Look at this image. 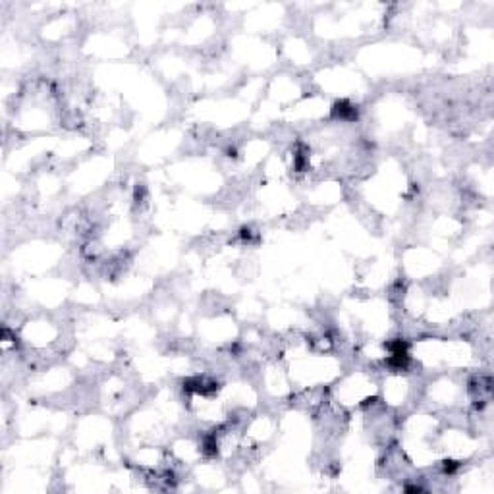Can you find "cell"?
<instances>
[{"mask_svg":"<svg viewBox=\"0 0 494 494\" xmlns=\"http://www.w3.org/2000/svg\"><path fill=\"white\" fill-rule=\"evenodd\" d=\"M334 114H336L340 120H353V118L357 116V110H355L351 104H347V102H338V104L334 106Z\"/></svg>","mask_w":494,"mask_h":494,"instance_id":"cell-1","label":"cell"}]
</instances>
